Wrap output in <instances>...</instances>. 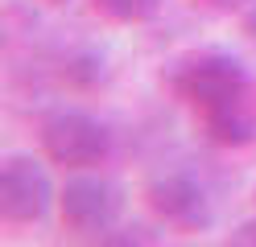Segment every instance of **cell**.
<instances>
[{
    "mask_svg": "<svg viewBox=\"0 0 256 247\" xmlns=\"http://www.w3.org/2000/svg\"><path fill=\"white\" fill-rule=\"evenodd\" d=\"M206 140L219 144V148H244L256 140V99L252 91L236 95V99H223L215 107H202L198 111Z\"/></svg>",
    "mask_w": 256,
    "mask_h": 247,
    "instance_id": "8992f818",
    "label": "cell"
},
{
    "mask_svg": "<svg viewBox=\"0 0 256 247\" xmlns=\"http://www.w3.org/2000/svg\"><path fill=\"white\" fill-rule=\"evenodd\" d=\"M240 25H244V33L256 41V0H252V4H244V16H240Z\"/></svg>",
    "mask_w": 256,
    "mask_h": 247,
    "instance_id": "30bf717a",
    "label": "cell"
},
{
    "mask_svg": "<svg viewBox=\"0 0 256 247\" xmlns=\"http://www.w3.org/2000/svg\"><path fill=\"white\" fill-rule=\"evenodd\" d=\"M232 243H240V247H256V219L240 223V227L232 231Z\"/></svg>",
    "mask_w": 256,
    "mask_h": 247,
    "instance_id": "9c48e42d",
    "label": "cell"
},
{
    "mask_svg": "<svg viewBox=\"0 0 256 247\" xmlns=\"http://www.w3.org/2000/svg\"><path fill=\"white\" fill-rule=\"evenodd\" d=\"M145 202L166 227H178V231H206L215 223L211 194H206V186L186 169L157 173L145 186Z\"/></svg>",
    "mask_w": 256,
    "mask_h": 247,
    "instance_id": "3957f363",
    "label": "cell"
},
{
    "mask_svg": "<svg viewBox=\"0 0 256 247\" xmlns=\"http://www.w3.org/2000/svg\"><path fill=\"white\" fill-rule=\"evenodd\" d=\"M162 4L166 0H95V8L116 25H145L162 12Z\"/></svg>",
    "mask_w": 256,
    "mask_h": 247,
    "instance_id": "52a82bcc",
    "label": "cell"
},
{
    "mask_svg": "<svg viewBox=\"0 0 256 247\" xmlns=\"http://www.w3.org/2000/svg\"><path fill=\"white\" fill-rule=\"evenodd\" d=\"M42 148L46 157L62 169H91V165L108 161L112 153V132L95 120L91 111L62 107L42 120Z\"/></svg>",
    "mask_w": 256,
    "mask_h": 247,
    "instance_id": "7a4b0ae2",
    "label": "cell"
},
{
    "mask_svg": "<svg viewBox=\"0 0 256 247\" xmlns=\"http://www.w3.org/2000/svg\"><path fill=\"white\" fill-rule=\"evenodd\" d=\"M206 8H215V12H236V8H244L248 0H202Z\"/></svg>",
    "mask_w": 256,
    "mask_h": 247,
    "instance_id": "8fae6325",
    "label": "cell"
},
{
    "mask_svg": "<svg viewBox=\"0 0 256 247\" xmlns=\"http://www.w3.org/2000/svg\"><path fill=\"white\" fill-rule=\"evenodd\" d=\"M66 74L78 82V87H91V82L104 78V58H100V54H78V58L66 66Z\"/></svg>",
    "mask_w": 256,
    "mask_h": 247,
    "instance_id": "ba28073f",
    "label": "cell"
},
{
    "mask_svg": "<svg viewBox=\"0 0 256 247\" xmlns=\"http://www.w3.org/2000/svg\"><path fill=\"white\" fill-rule=\"evenodd\" d=\"M62 227L83 239H108L120 223V194L104 177H70L58 198Z\"/></svg>",
    "mask_w": 256,
    "mask_h": 247,
    "instance_id": "277c9868",
    "label": "cell"
},
{
    "mask_svg": "<svg viewBox=\"0 0 256 247\" xmlns=\"http://www.w3.org/2000/svg\"><path fill=\"white\" fill-rule=\"evenodd\" d=\"M54 202V186L50 173L42 169V161L12 153L4 157V169H0V214L8 223H42L46 210Z\"/></svg>",
    "mask_w": 256,
    "mask_h": 247,
    "instance_id": "5b68a950",
    "label": "cell"
},
{
    "mask_svg": "<svg viewBox=\"0 0 256 247\" xmlns=\"http://www.w3.org/2000/svg\"><path fill=\"white\" fill-rule=\"evenodd\" d=\"M50 4H66V0H50Z\"/></svg>",
    "mask_w": 256,
    "mask_h": 247,
    "instance_id": "7c38bea8",
    "label": "cell"
},
{
    "mask_svg": "<svg viewBox=\"0 0 256 247\" xmlns=\"http://www.w3.org/2000/svg\"><path fill=\"white\" fill-rule=\"evenodd\" d=\"M166 82H170V91L178 99H186L194 111L215 107V103H223V99H236V95L252 91L248 66L236 54H223V49H194V54H182L178 62H170Z\"/></svg>",
    "mask_w": 256,
    "mask_h": 247,
    "instance_id": "6da1fadb",
    "label": "cell"
}]
</instances>
